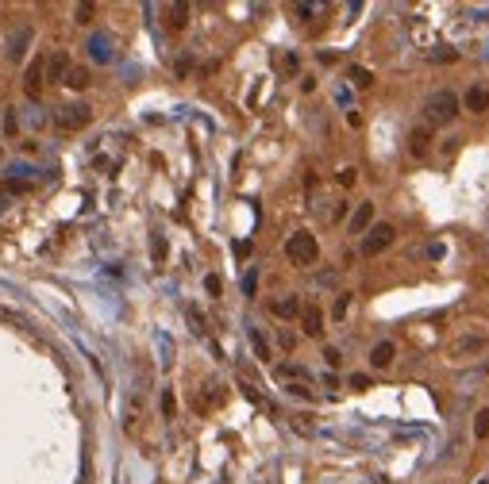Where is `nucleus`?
Listing matches in <instances>:
<instances>
[{"mask_svg":"<svg viewBox=\"0 0 489 484\" xmlns=\"http://www.w3.org/2000/svg\"><path fill=\"white\" fill-rule=\"evenodd\" d=\"M285 258H289L293 265H316V258H320V242H316V234H308V231L289 234V242H285Z\"/></svg>","mask_w":489,"mask_h":484,"instance_id":"nucleus-1","label":"nucleus"},{"mask_svg":"<svg viewBox=\"0 0 489 484\" xmlns=\"http://www.w3.org/2000/svg\"><path fill=\"white\" fill-rule=\"evenodd\" d=\"M424 116H428V123H451V119L459 116V97H455L451 88L431 93L428 104H424Z\"/></svg>","mask_w":489,"mask_h":484,"instance_id":"nucleus-2","label":"nucleus"},{"mask_svg":"<svg viewBox=\"0 0 489 484\" xmlns=\"http://www.w3.org/2000/svg\"><path fill=\"white\" fill-rule=\"evenodd\" d=\"M58 127L62 131H81V127H89L93 123V108L89 104H81V100H73V104H62L58 108Z\"/></svg>","mask_w":489,"mask_h":484,"instance_id":"nucleus-3","label":"nucleus"},{"mask_svg":"<svg viewBox=\"0 0 489 484\" xmlns=\"http://www.w3.org/2000/svg\"><path fill=\"white\" fill-rule=\"evenodd\" d=\"M393 239H397L393 223H378V227H370V231H366V239H362V254H366V258H374V254L389 250Z\"/></svg>","mask_w":489,"mask_h":484,"instance_id":"nucleus-4","label":"nucleus"},{"mask_svg":"<svg viewBox=\"0 0 489 484\" xmlns=\"http://www.w3.org/2000/svg\"><path fill=\"white\" fill-rule=\"evenodd\" d=\"M43 73H47V81H66L69 73V58H66V50H54L47 62H43Z\"/></svg>","mask_w":489,"mask_h":484,"instance_id":"nucleus-5","label":"nucleus"},{"mask_svg":"<svg viewBox=\"0 0 489 484\" xmlns=\"http://www.w3.org/2000/svg\"><path fill=\"white\" fill-rule=\"evenodd\" d=\"M301 327H304V335H308V339H320V335H323V311L312 308V304H308V308H301Z\"/></svg>","mask_w":489,"mask_h":484,"instance_id":"nucleus-6","label":"nucleus"},{"mask_svg":"<svg viewBox=\"0 0 489 484\" xmlns=\"http://www.w3.org/2000/svg\"><path fill=\"white\" fill-rule=\"evenodd\" d=\"M43 77H47V73H43V62H31V66H27V77H23V88H27L31 100L43 97Z\"/></svg>","mask_w":489,"mask_h":484,"instance_id":"nucleus-7","label":"nucleus"},{"mask_svg":"<svg viewBox=\"0 0 489 484\" xmlns=\"http://www.w3.org/2000/svg\"><path fill=\"white\" fill-rule=\"evenodd\" d=\"M370 223H374V204H359L354 215H351V234H366Z\"/></svg>","mask_w":489,"mask_h":484,"instance_id":"nucleus-8","label":"nucleus"},{"mask_svg":"<svg viewBox=\"0 0 489 484\" xmlns=\"http://www.w3.org/2000/svg\"><path fill=\"white\" fill-rule=\"evenodd\" d=\"M393 358H397V346H393V342H378V346L370 350V365L374 369H389Z\"/></svg>","mask_w":489,"mask_h":484,"instance_id":"nucleus-9","label":"nucleus"},{"mask_svg":"<svg viewBox=\"0 0 489 484\" xmlns=\"http://www.w3.org/2000/svg\"><path fill=\"white\" fill-rule=\"evenodd\" d=\"M89 54H93V62H112V39L108 35H93L89 39Z\"/></svg>","mask_w":489,"mask_h":484,"instance_id":"nucleus-10","label":"nucleus"},{"mask_svg":"<svg viewBox=\"0 0 489 484\" xmlns=\"http://www.w3.org/2000/svg\"><path fill=\"white\" fill-rule=\"evenodd\" d=\"M62 85H69V88H89L93 85V73H89L85 66H69V73H66V81Z\"/></svg>","mask_w":489,"mask_h":484,"instance_id":"nucleus-11","label":"nucleus"},{"mask_svg":"<svg viewBox=\"0 0 489 484\" xmlns=\"http://www.w3.org/2000/svg\"><path fill=\"white\" fill-rule=\"evenodd\" d=\"M297 311H301V300H297V296H282V300H274V315H282V319H293Z\"/></svg>","mask_w":489,"mask_h":484,"instance_id":"nucleus-12","label":"nucleus"},{"mask_svg":"<svg viewBox=\"0 0 489 484\" xmlns=\"http://www.w3.org/2000/svg\"><path fill=\"white\" fill-rule=\"evenodd\" d=\"M166 16H170V27H174V31H181V27H185V16H189V4H170V8H166Z\"/></svg>","mask_w":489,"mask_h":484,"instance_id":"nucleus-13","label":"nucleus"},{"mask_svg":"<svg viewBox=\"0 0 489 484\" xmlns=\"http://www.w3.org/2000/svg\"><path fill=\"white\" fill-rule=\"evenodd\" d=\"M466 108H470V112H486V108H489V93H486V88H470V93H466Z\"/></svg>","mask_w":489,"mask_h":484,"instance_id":"nucleus-14","label":"nucleus"},{"mask_svg":"<svg viewBox=\"0 0 489 484\" xmlns=\"http://www.w3.org/2000/svg\"><path fill=\"white\" fill-rule=\"evenodd\" d=\"M347 77H351V85H359V88L374 85V73H370V69H362V66H351V69H347Z\"/></svg>","mask_w":489,"mask_h":484,"instance_id":"nucleus-15","label":"nucleus"},{"mask_svg":"<svg viewBox=\"0 0 489 484\" xmlns=\"http://www.w3.org/2000/svg\"><path fill=\"white\" fill-rule=\"evenodd\" d=\"M428 127H416L412 131V154H428Z\"/></svg>","mask_w":489,"mask_h":484,"instance_id":"nucleus-16","label":"nucleus"},{"mask_svg":"<svg viewBox=\"0 0 489 484\" xmlns=\"http://www.w3.org/2000/svg\"><path fill=\"white\" fill-rule=\"evenodd\" d=\"M474 435H478L481 442L489 438V407H481L478 415H474Z\"/></svg>","mask_w":489,"mask_h":484,"instance_id":"nucleus-17","label":"nucleus"},{"mask_svg":"<svg viewBox=\"0 0 489 484\" xmlns=\"http://www.w3.org/2000/svg\"><path fill=\"white\" fill-rule=\"evenodd\" d=\"M277 377H282V380H301V385H308V373H304V369H297V365H282V369H277Z\"/></svg>","mask_w":489,"mask_h":484,"instance_id":"nucleus-18","label":"nucleus"},{"mask_svg":"<svg viewBox=\"0 0 489 484\" xmlns=\"http://www.w3.org/2000/svg\"><path fill=\"white\" fill-rule=\"evenodd\" d=\"M251 346H255L258 358H270V346H266V339H262V330H258V327H251Z\"/></svg>","mask_w":489,"mask_h":484,"instance_id":"nucleus-19","label":"nucleus"},{"mask_svg":"<svg viewBox=\"0 0 489 484\" xmlns=\"http://www.w3.org/2000/svg\"><path fill=\"white\" fill-rule=\"evenodd\" d=\"M150 254H155V262H162V258H166V239H162V234H155V239H150Z\"/></svg>","mask_w":489,"mask_h":484,"instance_id":"nucleus-20","label":"nucleus"},{"mask_svg":"<svg viewBox=\"0 0 489 484\" xmlns=\"http://www.w3.org/2000/svg\"><path fill=\"white\" fill-rule=\"evenodd\" d=\"M481 346H486V339H466V342H459V346H455V354H466V350L474 354V350H481Z\"/></svg>","mask_w":489,"mask_h":484,"instance_id":"nucleus-21","label":"nucleus"},{"mask_svg":"<svg viewBox=\"0 0 489 484\" xmlns=\"http://www.w3.org/2000/svg\"><path fill=\"white\" fill-rule=\"evenodd\" d=\"M431 58H435V62H455L459 54H455L451 47H435V50H431Z\"/></svg>","mask_w":489,"mask_h":484,"instance_id":"nucleus-22","label":"nucleus"},{"mask_svg":"<svg viewBox=\"0 0 489 484\" xmlns=\"http://www.w3.org/2000/svg\"><path fill=\"white\" fill-rule=\"evenodd\" d=\"M93 12H97L93 4H78V12H73V16H78V23H89V20H93Z\"/></svg>","mask_w":489,"mask_h":484,"instance_id":"nucleus-23","label":"nucleus"},{"mask_svg":"<svg viewBox=\"0 0 489 484\" xmlns=\"http://www.w3.org/2000/svg\"><path fill=\"white\" fill-rule=\"evenodd\" d=\"M347 308H351V296L343 292L339 300H335V319H343V315H347Z\"/></svg>","mask_w":489,"mask_h":484,"instance_id":"nucleus-24","label":"nucleus"},{"mask_svg":"<svg viewBox=\"0 0 489 484\" xmlns=\"http://www.w3.org/2000/svg\"><path fill=\"white\" fill-rule=\"evenodd\" d=\"M323 361H328V365H332V369H339V350H335V346H328V350H323Z\"/></svg>","mask_w":489,"mask_h":484,"instance_id":"nucleus-25","label":"nucleus"},{"mask_svg":"<svg viewBox=\"0 0 489 484\" xmlns=\"http://www.w3.org/2000/svg\"><path fill=\"white\" fill-rule=\"evenodd\" d=\"M174 407H177L174 392H162V411H166V415H174Z\"/></svg>","mask_w":489,"mask_h":484,"instance_id":"nucleus-26","label":"nucleus"},{"mask_svg":"<svg viewBox=\"0 0 489 484\" xmlns=\"http://www.w3.org/2000/svg\"><path fill=\"white\" fill-rule=\"evenodd\" d=\"M351 388H359V392H362V388H370V377H366V373H354V377H351Z\"/></svg>","mask_w":489,"mask_h":484,"instance_id":"nucleus-27","label":"nucleus"},{"mask_svg":"<svg viewBox=\"0 0 489 484\" xmlns=\"http://www.w3.org/2000/svg\"><path fill=\"white\" fill-rule=\"evenodd\" d=\"M297 16H316V12H320V4H297Z\"/></svg>","mask_w":489,"mask_h":484,"instance_id":"nucleus-28","label":"nucleus"},{"mask_svg":"<svg viewBox=\"0 0 489 484\" xmlns=\"http://www.w3.org/2000/svg\"><path fill=\"white\" fill-rule=\"evenodd\" d=\"M339 184H343V189H351V184H354V169H339Z\"/></svg>","mask_w":489,"mask_h":484,"instance_id":"nucleus-29","label":"nucleus"},{"mask_svg":"<svg viewBox=\"0 0 489 484\" xmlns=\"http://www.w3.org/2000/svg\"><path fill=\"white\" fill-rule=\"evenodd\" d=\"M205 289L212 292V296H220V277H216V273H212V277H205Z\"/></svg>","mask_w":489,"mask_h":484,"instance_id":"nucleus-30","label":"nucleus"},{"mask_svg":"<svg viewBox=\"0 0 489 484\" xmlns=\"http://www.w3.org/2000/svg\"><path fill=\"white\" fill-rule=\"evenodd\" d=\"M251 254V242H235V258H247Z\"/></svg>","mask_w":489,"mask_h":484,"instance_id":"nucleus-31","label":"nucleus"},{"mask_svg":"<svg viewBox=\"0 0 489 484\" xmlns=\"http://www.w3.org/2000/svg\"><path fill=\"white\" fill-rule=\"evenodd\" d=\"M428 258H443V242H431V246H428Z\"/></svg>","mask_w":489,"mask_h":484,"instance_id":"nucleus-32","label":"nucleus"},{"mask_svg":"<svg viewBox=\"0 0 489 484\" xmlns=\"http://www.w3.org/2000/svg\"><path fill=\"white\" fill-rule=\"evenodd\" d=\"M4 131H8V135H16V116H12V112L4 116Z\"/></svg>","mask_w":489,"mask_h":484,"instance_id":"nucleus-33","label":"nucleus"},{"mask_svg":"<svg viewBox=\"0 0 489 484\" xmlns=\"http://www.w3.org/2000/svg\"><path fill=\"white\" fill-rule=\"evenodd\" d=\"M481 484H489V476H486V481H481Z\"/></svg>","mask_w":489,"mask_h":484,"instance_id":"nucleus-34","label":"nucleus"}]
</instances>
